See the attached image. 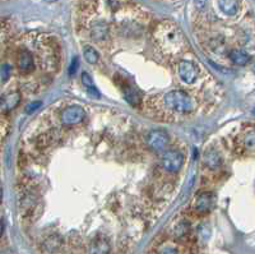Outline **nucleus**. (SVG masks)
I'll return each instance as SVG.
<instances>
[{
    "label": "nucleus",
    "mask_w": 255,
    "mask_h": 254,
    "mask_svg": "<svg viewBox=\"0 0 255 254\" xmlns=\"http://www.w3.org/2000/svg\"><path fill=\"white\" fill-rule=\"evenodd\" d=\"M154 40L161 51H163L165 54H179V51L183 49V44H184V39L180 31L176 26L169 22L161 23L156 28Z\"/></svg>",
    "instance_id": "nucleus-1"
},
{
    "label": "nucleus",
    "mask_w": 255,
    "mask_h": 254,
    "mask_svg": "<svg viewBox=\"0 0 255 254\" xmlns=\"http://www.w3.org/2000/svg\"><path fill=\"white\" fill-rule=\"evenodd\" d=\"M163 105L179 114H189L195 109V101L184 91H170L163 96Z\"/></svg>",
    "instance_id": "nucleus-2"
},
{
    "label": "nucleus",
    "mask_w": 255,
    "mask_h": 254,
    "mask_svg": "<svg viewBox=\"0 0 255 254\" xmlns=\"http://www.w3.org/2000/svg\"><path fill=\"white\" fill-rule=\"evenodd\" d=\"M17 68L21 74L26 75L35 72L36 69V58L32 51L28 49H21L17 55Z\"/></svg>",
    "instance_id": "nucleus-3"
},
{
    "label": "nucleus",
    "mask_w": 255,
    "mask_h": 254,
    "mask_svg": "<svg viewBox=\"0 0 255 254\" xmlns=\"http://www.w3.org/2000/svg\"><path fill=\"white\" fill-rule=\"evenodd\" d=\"M178 72L181 78V81L187 84L195 83L199 77L198 68H196V65L193 62H189V60H183V62H180Z\"/></svg>",
    "instance_id": "nucleus-4"
},
{
    "label": "nucleus",
    "mask_w": 255,
    "mask_h": 254,
    "mask_svg": "<svg viewBox=\"0 0 255 254\" xmlns=\"http://www.w3.org/2000/svg\"><path fill=\"white\" fill-rule=\"evenodd\" d=\"M86 117V113L80 106H69L65 110L63 111L62 115H60V120H62V124L64 126H74V124H78Z\"/></svg>",
    "instance_id": "nucleus-5"
},
{
    "label": "nucleus",
    "mask_w": 255,
    "mask_h": 254,
    "mask_svg": "<svg viewBox=\"0 0 255 254\" xmlns=\"http://www.w3.org/2000/svg\"><path fill=\"white\" fill-rule=\"evenodd\" d=\"M183 162H184V159L181 153L176 152V151H167L163 153L161 164H162V168L169 173H176L181 169Z\"/></svg>",
    "instance_id": "nucleus-6"
},
{
    "label": "nucleus",
    "mask_w": 255,
    "mask_h": 254,
    "mask_svg": "<svg viewBox=\"0 0 255 254\" xmlns=\"http://www.w3.org/2000/svg\"><path fill=\"white\" fill-rule=\"evenodd\" d=\"M147 144L149 146V148H152L153 151H160L165 150L169 144V137L165 132L162 130H153L148 134L147 137Z\"/></svg>",
    "instance_id": "nucleus-7"
},
{
    "label": "nucleus",
    "mask_w": 255,
    "mask_h": 254,
    "mask_svg": "<svg viewBox=\"0 0 255 254\" xmlns=\"http://www.w3.org/2000/svg\"><path fill=\"white\" fill-rule=\"evenodd\" d=\"M111 251L110 242L105 236H96L91 242L88 248V254H109Z\"/></svg>",
    "instance_id": "nucleus-8"
},
{
    "label": "nucleus",
    "mask_w": 255,
    "mask_h": 254,
    "mask_svg": "<svg viewBox=\"0 0 255 254\" xmlns=\"http://www.w3.org/2000/svg\"><path fill=\"white\" fill-rule=\"evenodd\" d=\"M21 101V93L19 92H12L8 95L1 96V110L3 111H10L17 106Z\"/></svg>",
    "instance_id": "nucleus-9"
},
{
    "label": "nucleus",
    "mask_w": 255,
    "mask_h": 254,
    "mask_svg": "<svg viewBox=\"0 0 255 254\" xmlns=\"http://www.w3.org/2000/svg\"><path fill=\"white\" fill-rule=\"evenodd\" d=\"M194 207L198 212H207L213 207V197L209 193H203L196 198Z\"/></svg>",
    "instance_id": "nucleus-10"
},
{
    "label": "nucleus",
    "mask_w": 255,
    "mask_h": 254,
    "mask_svg": "<svg viewBox=\"0 0 255 254\" xmlns=\"http://www.w3.org/2000/svg\"><path fill=\"white\" fill-rule=\"evenodd\" d=\"M107 33H109V26L105 22H97L91 28V35L96 41H102L106 39Z\"/></svg>",
    "instance_id": "nucleus-11"
},
{
    "label": "nucleus",
    "mask_w": 255,
    "mask_h": 254,
    "mask_svg": "<svg viewBox=\"0 0 255 254\" xmlns=\"http://www.w3.org/2000/svg\"><path fill=\"white\" fill-rule=\"evenodd\" d=\"M204 165L205 168L211 169V170H216V169L220 168L221 159L220 156H218V153L213 150L207 151L204 155Z\"/></svg>",
    "instance_id": "nucleus-12"
},
{
    "label": "nucleus",
    "mask_w": 255,
    "mask_h": 254,
    "mask_svg": "<svg viewBox=\"0 0 255 254\" xmlns=\"http://www.w3.org/2000/svg\"><path fill=\"white\" fill-rule=\"evenodd\" d=\"M218 5L226 15H235L239 10L238 0H218Z\"/></svg>",
    "instance_id": "nucleus-13"
},
{
    "label": "nucleus",
    "mask_w": 255,
    "mask_h": 254,
    "mask_svg": "<svg viewBox=\"0 0 255 254\" xmlns=\"http://www.w3.org/2000/svg\"><path fill=\"white\" fill-rule=\"evenodd\" d=\"M60 245H62V239H60L59 235H50L48 239L45 240L42 247L48 253H55L60 249Z\"/></svg>",
    "instance_id": "nucleus-14"
},
{
    "label": "nucleus",
    "mask_w": 255,
    "mask_h": 254,
    "mask_svg": "<svg viewBox=\"0 0 255 254\" xmlns=\"http://www.w3.org/2000/svg\"><path fill=\"white\" fill-rule=\"evenodd\" d=\"M230 59L232 63L238 64V65H244V64L249 63L250 55L243 50H232L230 53Z\"/></svg>",
    "instance_id": "nucleus-15"
},
{
    "label": "nucleus",
    "mask_w": 255,
    "mask_h": 254,
    "mask_svg": "<svg viewBox=\"0 0 255 254\" xmlns=\"http://www.w3.org/2000/svg\"><path fill=\"white\" fill-rule=\"evenodd\" d=\"M190 233V225L187 221H180L179 224H176V226L174 227V236L176 239L183 240L185 239Z\"/></svg>",
    "instance_id": "nucleus-16"
},
{
    "label": "nucleus",
    "mask_w": 255,
    "mask_h": 254,
    "mask_svg": "<svg viewBox=\"0 0 255 254\" xmlns=\"http://www.w3.org/2000/svg\"><path fill=\"white\" fill-rule=\"evenodd\" d=\"M82 83H83V86L87 88L89 95L96 97V99H100V96L101 95H100L98 90L95 87V84H93L92 78H91V75H89L88 73H83V74H82Z\"/></svg>",
    "instance_id": "nucleus-17"
},
{
    "label": "nucleus",
    "mask_w": 255,
    "mask_h": 254,
    "mask_svg": "<svg viewBox=\"0 0 255 254\" xmlns=\"http://www.w3.org/2000/svg\"><path fill=\"white\" fill-rule=\"evenodd\" d=\"M241 144H243L244 148L248 151L255 150V130L254 129H250V130L245 132V134L243 135V139H241Z\"/></svg>",
    "instance_id": "nucleus-18"
},
{
    "label": "nucleus",
    "mask_w": 255,
    "mask_h": 254,
    "mask_svg": "<svg viewBox=\"0 0 255 254\" xmlns=\"http://www.w3.org/2000/svg\"><path fill=\"white\" fill-rule=\"evenodd\" d=\"M123 92H124V97L129 104L131 105H138L140 104V97L138 95L136 91H134L131 87H124L123 88Z\"/></svg>",
    "instance_id": "nucleus-19"
},
{
    "label": "nucleus",
    "mask_w": 255,
    "mask_h": 254,
    "mask_svg": "<svg viewBox=\"0 0 255 254\" xmlns=\"http://www.w3.org/2000/svg\"><path fill=\"white\" fill-rule=\"evenodd\" d=\"M83 55L84 58H86V60L88 62V63L91 64H95L98 62V53L95 50V48H92V46H86L83 50Z\"/></svg>",
    "instance_id": "nucleus-20"
},
{
    "label": "nucleus",
    "mask_w": 255,
    "mask_h": 254,
    "mask_svg": "<svg viewBox=\"0 0 255 254\" xmlns=\"http://www.w3.org/2000/svg\"><path fill=\"white\" fill-rule=\"evenodd\" d=\"M10 75H12V65H10V63L1 64V82L5 83L6 81H9Z\"/></svg>",
    "instance_id": "nucleus-21"
},
{
    "label": "nucleus",
    "mask_w": 255,
    "mask_h": 254,
    "mask_svg": "<svg viewBox=\"0 0 255 254\" xmlns=\"http://www.w3.org/2000/svg\"><path fill=\"white\" fill-rule=\"evenodd\" d=\"M158 254H179L178 249L174 248V247H170V245H166L161 248V251L158 252Z\"/></svg>",
    "instance_id": "nucleus-22"
},
{
    "label": "nucleus",
    "mask_w": 255,
    "mask_h": 254,
    "mask_svg": "<svg viewBox=\"0 0 255 254\" xmlns=\"http://www.w3.org/2000/svg\"><path fill=\"white\" fill-rule=\"evenodd\" d=\"M78 66H79V63H78V58H74L71 60L70 66H69V74L74 75L78 70Z\"/></svg>",
    "instance_id": "nucleus-23"
},
{
    "label": "nucleus",
    "mask_w": 255,
    "mask_h": 254,
    "mask_svg": "<svg viewBox=\"0 0 255 254\" xmlns=\"http://www.w3.org/2000/svg\"><path fill=\"white\" fill-rule=\"evenodd\" d=\"M40 106H41V102L40 101H35L32 102V104H30L26 108V113H33V111L36 110V109H39Z\"/></svg>",
    "instance_id": "nucleus-24"
},
{
    "label": "nucleus",
    "mask_w": 255,
    "mask_h": 254,
    "mask_svg": "<svg viewBox=\"0 0 255 254\" xmlns=\"http://www.w3.org/2000/svg\"><path fill=\"white\" fill-rule=\"evenodd\" d=\"M45 1H48V3H54V1H58V0H45Z\"/></svg>",
    "instance_id": "nucleus-25"
}]
</instances>
